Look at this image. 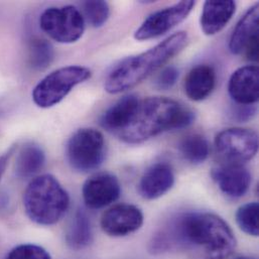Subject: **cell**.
Wrapping results in <instances>:
<instances>
[{"mask_svg": "<svg viewBox=\"0 0 259 259\" xmlns=\"http://www.w3.org/2000/svg\"><path fill=\"white\" fill-rule=\"evenodd\" d=\"M178 248L199 247L205 259L229 258L237 241L232 229L219 216L211 213H190L170 223Z\"/></svg>", "mask_w": 259, "mask_h": 259, "instance_id": "1", "label": "cell"}, {"mask_svg": "<svg viewBox=\"0 0 259 259\" xmlns=\"http://www.w3.org/2000/svg\"><path fill=\"white\" fill-rule=\"evenodd\" d=\"M194 120V112L181 102L147 97L139 99L128 124L116 136L126 143L138 144L165 131L188 127Z\"/></svg>", "mask_w": 259, "mask_h": 259, "instance_id": "2", "label": "cell"}, {"mask_svg": "<svg viewBox=\"0 0 259 259\" xmlns=\"http://www.w3.org/2000/svg\"><path fill=\"white\" fill-rule=\"evenodd\" d=\"M188 42V33L178 31L148 51L124 59L107 75L105 91L109 94H119L132 89L179 55Z\"/></svg>", "mask_w": 259, "mask_h": 259, "instance_id": "3", "label": "cell"}, {"mask_svg": "<svg viewBox=\"0 0 259 259\" xmlns=\"http://www.w3.org/2000/svg\"><path fill=\"white\" fill-rule=\"evenodd\" d=\"M70 197L60 182L52 175L34 178L23 194V207L27 217L44 226L54 225L66 214Z\"/></svg>", "mask_w": 259, "mask_h": 259, "instance_id": "4", "label": "cell"}, {"mask_svg": "<svg viewBox=\"0 0 259 259\" xmlns=\"http://www.w3.org/2000/svg\"><path fill=\"white\" fill-rule=\"evenodd\" d=\"M92 76L88 68L68 66L60 68L46 76L34 87L32 100L40 108H50L59 104L78 85Z\"/></svg>", "mask_w": 259, "mask_h": 259, "instance_id": "5", "label": "cell"}, {"mask_svg": "<svg viewBox=\"0 0 259 259\" xmlns=\"http://www.w3.org/2000/svg\"><path fill=\"white\" fill-rule=\"evenodd\" d=\"M106 143L103 134L94 128L76 131L67 144V158L75 170L89 172L98 168L105 159Z\"/></svg>", "mask_w": 259, "mask_h": 259, "instance_id": "6", "label": "cell"}, {"mask_svg": "<svg viewBox=\"0 0 259 259\" xmlns=\"http://www.w3.org/2000/svg\"><path fill=\"white\" fill-rule=\"evenodd\" d=\"M44 32L60 44H73L79 40L85 30L82 12L73 5L50 7L39 17Z\"/></svg>", "mask_w": 259, "mask_h": 259, "instance_id": "7", "label": "cell"}, {"mask_svg": "<svg viewBox=\"0 0 259 259\" xmlns=\"http://www.w3.org/2000/svg\"><path fill=\"white\" fill-rule=\"evenodd\" d=\"M215 149L223 163L243 164L256 155L258 135L240 127L222 130L215 138Z\"/></svg>", "mask_w": 259, "mask_h": 259, "instance_id": "8", "label": "cell"}, {"mask_svg": "<svg viewBox=\"0 0 259 259\" xmlns=\"http://www.w3.org/2000/svg\"><path fill=\"white\" fill-rule=\"evenodd\" d=\"M196 2L181 1L151 13L134 32L136 40H148L163 35L183 22L195 7Z\"/></svg>", "mask_w": 259, "mask_h": 259, "instance_id": "9", "label": "cell"}, {"mask_svg": "<svg viewBox=\"0 0 259 259\" xmlns=\"http://www.w3.org/2000/svg\"><path fill=\"white\" fill-rule=\"evenodd\" d=\"M82 195L87 207L102 209L119 199L121 186L114 175L99 172L90 177L84 183Z\"/></svg>", "mask_w": 259, "mask_h": 259, "instance_id": "10", "label": "cell"}, {"mask_svg": "<svg viewBox=\"0 0 259 259\" xmlns=\"http://www.w3.org/2000/svg\"><path fill=\"white\" fill-rule=\"evenodd\" d=\"M143 220L139 208L130 204H119L104 212L100 224L102 230L109 236L124 237L140 229Z\"/></svg>", "mask_w": 259, "mask_h": 259, "instance_id": "11", "label": "cell"}, {"mask_svg": "<svg viewBox=\"0 0 259 259\" xmlns=\"http://www.w3.org/2000/svg\"><path fill=\"white\" fill-rule=\"evenodd\" d=\"M220 191L231 199L243 197L251 185V174L243 164L221 163L211 170Z\"/></svg>", "mask_w": 259, "mask_h": 259, "instance_id": "12", "label": "cell"}, {"mask_svg": "<svg viewBox=\"0 0 259 259\" xmlns=\"http://www.w3.org/2000/svg\"><path fill=\"white\" fill-rule=\"evenodd\" d=\"M230 97L239 105H252L258 101L259 72L256 66L237 69L228 83Z\"/></svg>", "mask_w": 259, "mask_h": 259, "instance_id": "13", "label": "cell"}, {"mask_svg": "<svg viewBox=\"0 0 259 259\" xmlns=\"http://www.w3.org/2000/svg\"><path fill=\"white\" fill-rule=\"evenodd\" d=\"M175 184V174L166 162H156L149 166L138 184V192L145 200H155L165 195Z\"/></svg>", "mask_w": 259, "mask_h": 259, "instance_id": "14", "label": "cell"}, {"mask_svg": "<svg viewBox=\"0 0 259 259\" xmlns=\"http://www.w3.org/2000/svg\"><path fill=\"white\" fill-rule=\"evenodd\" d=\"M259 6L254 4L240 18L229 40L233 55L243 54L249 47L258 44Z\"/></svg>", "mask_w": 259, "mask_h": 259, "instance_id": "15", "label": "cell"}, {"mask_svg": "<svg viewBox=\"0 0 259 259\" xmlns=\"http://www.w3.org/2000/svg\"><path fill=\"white\" fill-rule=\"evenodd\" d=\"M236 10L234 1H206L200 17V25L206 35L219 33L231 20Z\"/></svg>", "mask_w": 259, "mask_h": 259, "instance_id": "16", "label": "cell"}, {"mask_svg": "<svg viewBox=\"0 0 259 259\" xmlns=\"http://www.w3.org/2000/svg\"><path fill=\"white\" fill-rule=\"evenodd\" d=\"M216 85L215 70L209 65L193 68L185 79V93L193 101H203L213 92Z\"/></svg>", "mask_w": 259, "mask_h": 259, "instance_id": "17", "label": "cell"}, {"mask_svg": "<svg viewBox=\"0 0 259 259\" xmlns=\"http://www.w3.org/2000/svg\"><path fill=\"white\" fill-rule=\"evenodd\" d=\"M139 98L127 95L112 105L101 117L100 124L104 130L117 135L126 127L138 104Z\"/></svg>", "mask_w": 259, "mask_h": 259, "instance_id": "18", "label": "cell"}, {"mask_svg": "<svg viewBox=\"0 0 259 259\" xmlns=\"http://www.w3.org/2000/svg\"><path fill=\"white\" fill-rule=\"evenodd\" d=\"M46 154L42 148L32 142L22 145L15 160V175L19 179H29L42 169Z\"/></svg>", "mask_w": 259, "mask_h": 259, "instance_id": "19", "label": "cell"}, {"mask_svg": "<svg viewBox=\"0 0 259 259\" xmlns=\"http://www.w3.org/2000/svg\"><path fill=\"white\" fill-rule=\"evenodd\" d=\"M92 241V227L87 214L78 209L66 232L67 245L73 250L86 248Z\"/></svg>", "mask_w": 259, "mask_h": 259, "instance_id": "20", "label": "cell"}, {"mask_svg": "<svg viewBox=\"0 0 259 259\" xmlns=\"http://www.w3.org/2000/svg\"><path fill=\"white\" fill-rule=\"evenodd\" d=\"M55 58L52 44L42 37H32L27 47V61L34 71H44L50 67Z\"/></svg>", "mask_w": 259, "mask_h": 259, "instance_id": "21", "label": "cell"}, {"mask_svg": "<svg viewBox=\"0 0 259 259\" xmlns=\"http://www.w3.org/2000/svg\"><path fill=\"white\" fill-rule=\"evenodd\" d=\"M182 156L193 164L203 163L210 154V144L201 134H190L182 139L179 145Z\"/></svg>", "mask_w": 259, "mask_h": 259, "instance_id": "22", "label": "cell"}, {"mask_svg": "<svg viewBox=\"0 0 259 259\" xmlns=\"http://www.w3.org/2000/svg\"><path fill=\"white\" fill-rule=\"evenodd\" d=\"M236 222L244 233L257 237L259 234L258 204L252 202L241 206L236 212Z\"/></svg>", "mask_w": 259, "mask_h": 259, "instance_id": "23", "label": "cell"}, {"mask_svg": "<svg viewBox=\"0 0 259 259\" xmlns=\"http://www.w3.org/2000/svg\"><path fill=\"white\" fill-rule=\"evenodd\" d=\"M82 8L84 19L93 27H101L110 16V7L106 1H85Z\"/></svg>", "mask_w": 259, "mask_h": 259, "instance_id": "24", "label": "cell"}, {"mask_svg": "<svg viewBox=\"0 0 259 259\" xmlns=\"http://www.w3.org/2000/svg\"><path fill=\"white\" fill-rule=\"evenodd\" d=\"M5 259H51V255L38 245L22 244L14 247Z\"/></svg>", "mask_w": 259, "mask_h": 259, "instance_id": "25", "label": "cell"}, {"mask_svg": "<svg viewBox=\"0 0 259 259\" xmlns=\"http://www.w3.org/2000/svg\"><path fill=\"white\" fill-rule=\"evenodd\" d=\"M179 79V71L174 66L164 68L156 77L155 85L160 90L171 89Z\"/></svg>", "mask_w": 259, "mask_h": 259, "instance_id": "26", "label": "cell"}, {"mask_svg": "<svg viewBox=\"0 0 259 259\" xmlns=\"http://www.w3.org/2000/svg\"><path fill=\"white\" fill-rule=\"evenodd\" d=\"M235 116H237V118L239 120H247L250 119L254 114H255V108L251 107V105L247 106V105H240V108L236 111H234Z\"/></svg>", "mask_w": 259, "mask_h": 259, "instance_id": "27", "label": "cell"}, {"mask_svg": "<svg viewBox=\"0 0 259 259\" xmlns=\"http://www.w3.org/2000/svg\"><path fill=\"white\" fill-rule=\"evenodd\" d=\"M14 148H15V147H12V148H10L7 152H5V153H3L2 155H0V180H1L3 174H4L5 169H6V166H7V164H8V161H9L11 155H12L13 152H14Z\"/></svg>", "mask_w": 259, "mask_h": 259, "instance_id": "28", "label": "cell"}, {"mask_svg": "<svg viewBox=\"0 0 259 259\" xmlns=\"http://www.w3.org/2000/svg\"><path fill=\"white\" fill-rule=\"evenodd\" d=\"M234 259H254L251 258V257H247V256H238V257H235Z\"/></svg>", "mask_w": 259, "mask_h": 259, "instance_id": "29", "label": "cell"}]
</instances>
